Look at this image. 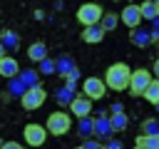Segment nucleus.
Masks as SVG:
<instances>
[{
    "mask_svg": "<svg viewBox=\"0 0 159 149\" xmlns=\"http://www.w3.org/2000/svg\"><path fill=\"white\" fill-rule=\"evenodd\" d=\"M132 72H134V70H129L124 62H114V65L107 70V74H104V82H107V87H109V89H117V92H122V89H129Z\"/></svg>",
    "mask_w": 159,
    "mask_h": 149,
    "instance_id": "f257e3e1",
    "label": "nucleus"
},
{
    "mask_svg": "<svg viewBox=\"0 0 159 149\" xmlns=\"http://www.w3.org/2000/svg\"><path fill=\"white\" fill-rule=\"evenodd\" d=\"M27 57H30L32 62H37V65L45 62V60H47V45H45V42H32L30 50H27Z\"/></svg>",
    "mask_w": 159,
    "mask_h": 149,
    "instance_id": "6ab92c4d",
    "label": "nucleus"
},
{
    "mask_svg": "<svg viewBox=\"0 0 159 149\" xmlns=\"http://www.w3.org/2000/svg\"><path fill=\"white\" fill-rule=\"evenodd\" d=\"M20 79H22V84H25L27 89L40 87V72H37V70H22V72H20Z\"/></svg>",
    "mask_w": 159,
    "mask_h": 149,
    "instance_id": "aec40b11",
    "label": "nucleus"
},
{
    "mask_svg": "<svg viewBox=\"0 0 159 149\" xmlns=\"http://www.w3.org/2000/svg\"><path fill=\"white\" fill-rule=\"evenodd\" d=\"M20 72H22V70H20V65H17L15 57H10V55H2V57H0V74H2V77L15 79Z\"/></svg>",
    "mask_w": 159,
    "mask_h": 149,
    "instance_id": "9d476101",
    "label": "nucleus"
},
{
    "mask_svg": "<svg viewBox=\"0 0 159 149\" xmlns=\"http://www.w3.org/2000/svg\"><path fill=\"white\" fill-rule=\"evenodd\" d=\"M144 97H147V99H149V102H152L154 107L159 104V82H157V79L152 82V87L147 89V94H144Z\"/></svg>",
    "mask_w": 159,
    "mask_h": 149,
    "instance_id": "bb28decb",
    "label": "nucleus"
},
{
    "mask_svg": "<svg viewBox=\"0 0 159 149\" xmlns=\"http://www.w3.org/2000/svg\"><path fill=\"white\" fill-rule=\"evenodd\" d=\"M70 109H72V114H75L77 119H84V117H89V112H92V99L84 97V94H77V99L70 104Z\"/></svg>",
    "mask_w": 159,
    "mask_h": 149,
    "instance_id": "f8f14e48",
    "label": "nucleus"
},
{
    "mask_svg": "<svg viewBox=\"0 0 159 149\" xmlns=\"http://www.w3.org/2000/svg\"><path fill=\"white\" fill-rule=\"evenodd\" d=\"M82 149H104V147H102L99 139H87V142L82 144Z\"/></svg>",
    "mask_w": 159,
    "mask_h": 149,
    "instance_id": "cd10ccee",
    "label": "nucleus"
},
{
    "mask_svg": "<svg viewBox=\"0 0 159 149\" xmlns=\"http://www.w3.org/2000/svg\"><path fill=\"white\" fill-rule=\"evenodd\" d=\"M104 30H102V25H92V27H84L82 30V40L84 42H89V45H97V42H102L104 40Z\"/></svg>",
    "mask_w": 159,
    "mask_h": 149,
    "instance_id": "f3484780",
    "label": "nucleus"
},
{
    "mask_svg": "<svg viewBox=\"0 0 159 149\" xmlns=\"http://www.w3.org/2000/svg\"><path fill=\"white\" fill-rule=\"evenodd\" d=\"M117 112H124V104H122V102H114V104L109 107V114H117Z\"/></svg>",
    "mask_w": 159,
    "mask_h": 149,
    "instance_id": "c85d7f7f",
    "label": "nucleus"
},
{
    "mask_svg": "<svg viewBox=\"0 0 159 149\" xmlns=\"http://www.w3.org/2000/svg\"><path fill=\"white\" fill-rule=\"evenodd\" d=\"M129 40H132V45H137V47H149V45L154 42V35H152V30L137 27V30H129Z\"/></svg>",
    "mask_w": 159,
    "mask_h": 149,
    "instance_id": "ddd939ff",
    "label": "nucleus"
},
{
    "mask_svg": "<svg viewBox=\"0 0 159 149\" xmlns=\"http://www.w3.org/2000/svg\"><path fill=\"white\" fill-rule=\"evenodd\" d=\"M154 74H157V82H159V57H157V62H154Z\"/></svg>",
    "mask_w": 159,
    "mask_h": 149,
    "instance_id": "473e14b6",
    "label": "nucleus"
},
{
    "mask_svg": "<svg viewBox=\"0 0 159 149\" xmlns=\"http://www.w3.org/2000/svg\"><path fill=\"white\" fill-rule=\"evenodd\" d=\"M25 94H27V87L22 84L20 74H17L15 79H7V92H5V97H17V99H22Z\"/></svg>",
    "mask_w": 159,
    "mask_h": 149,
    "instance_id": "a211bd4d",
    "label": "nucleus"
},
{
    "mask_svg": "<svg viewBox=\"0 0 159 149\" xmlns=\"http://www.w3.org/2000/svg\"><path fill=\"white\" fill-rule=\"evenodd\" d=\"M142 134L147 137H159V117H147L142 122Z\"/></svg>",
    "mask_w": 159,
    "mask_h": 149,
    "instance_id": "4be33fe9",
    "label": "nucleus"
},
{
    "mask_svg": "<svg viewBox=\"0 0 159 149\" xmlns=\"http://www.w3.org/2000/svg\"><path fill=\"white\" fill-rule=\"evenodd\" d=\"M55 62H57V74H62L65 79H67L70 74H75V72L80 70L72 55H60V57H55Z\"/></svg>",
    "mask_w": 159,
    "mask_h": 149,
    "instance_id": "9b49d317",
    "label": "nucleus"
},
{
    "mask_svg": "<svg viewBox=\"0 0 159 149\" xmlns=\"http://www.w3.org/2000/svg\"><path fill=\"white\" fill-rule=\"evenodd\" d=\"M102 17H104V10H102V5H97V2H84V5L77 7V22H82L84 27L99 25Z\"/></svg>",
    "mask_w": 159,
    "mask_h": 149,
    "instance_id": "f03ea898",
    "label": "nucleus"
},
{
    "mask_svg": "<svg viewBox=\"0 0 159 149\" xmlns=\"http://www.w3.org/2000/svg\"><path fill=\"white\" fill-rule=\"evenodd\" d=\"M152 74H149V70H134L132 72V82H129V94L132 97H144L147 94V89L152 87Z\"/></svg>",
    "mask_w": 159,
    "mask_h": 149,
    "instance_id": "20e7f679",
    "label": "nucleus"
},
{
    "mask_svg": "<svg viewBox=\"0 0 159 149\" xmlns=\"http://www.w3.org/2000/svg\"><path fill=\"white\" fill-rule=\"evenodd\" d=\"M107 82L104 79H99V77H87L84 82H82V92H84V97H89V99H102L104 94H107Z\"/></svg>",
    "mask_w": 159,
    "mask_h": 149,
    "instance_id": "0eeeda50",
    "label": "nucleus"
},
{
    "mask_svg": "<svg viewBox=\"0 0 159 149\" xmlns=\"http://www.w3.org/2000/svg\"><path fill=\"white\" fill-rule=\"evenodd\" d=\"M139 7H142V17H144V20H152V22H154V20L159 17V5H157L154 0H147V2H142Z\"/></svg>",
    "mask_w": 159,
    "mask_h": 149,
    "instance_id": "412c9836",
    "label": "nucleus"
},
{
    "mask_svg": "<svg viewBox=\"0 0 159 149\" xmlns=\"http://www.w3.org/2000/svg\"><path fill=\"white\" fill-rule=\"evenodd\" d=\"M149 30H152V35H154V40H159V17H157V20L152 22V27H149Z\"/></svg>",
    "mask_w": 159,
    "mask_h": 149,
    "instance_id": "c756f323",
    "label": "nucleus"
},
{
    "mask_svg": "<svg viewBox=\"0 0 159 149\" xmlns=\"http://www.w3.org/2000/svg\"><path fill=\"white\" fill-rule=\"evenodd\" d=\"M134 149H159V137H147V134H139V137H137Z\"/></svg>",
    "mask_w": 159,
    "mask_h": 149,
    "instance_id": "5701e85b",
    "label": "nucleus"
},
{
    "mask_svg": "<svg viewBox=\"0 0 159 149\" xmlns=\"http://www.w3.org/2000/svg\"><path fill=\"white\" fill-rule=\"evenodd\" d=\"M94 117H84V119H77V134L87 142V139H94Z\"/></svg>",
    "mask_w": 159,
    "mask_h": 149,
    "instance_id": "dca6fc26",
    "label": "nucleus"
},
{
    "mask_svg": "<svg viewBox=\"0 0 159 149\" xmlns=\"http://www.w3.org/2000/svg\"><path fill=\"white\" fill-rule=\"evenodd\" d=\"M2 149H22V147H20L17 142H5V144H2Z\"/></svg>",
    "mask_w": 159,
    "mask_h": 149,
    "instance_id": "2f4dec72",
    "label": "nucleus"
},
{
    "mask_svg": "<svg viewBox=\"0 0 159 149\" xmlns=\"http://www.w3.org/2000/svg\"><path fill=\"white\" fill-rule=\"evenodd\" d=\"M75 149H82V147H75Z\"/></svg>",
    "mask_w": 159,
    "mask_h": 149,
    "instance_id": "f704fd0d",
    "label": "nucleus"
},
{
    "mask_svg": "<svg viewBox=\"0 0 159 149\" xmlns=\"http://www.w3.org/2000/svg\"><path fill=\"white\" fill-rule=\"evenodd\" d=\"M45 99H47V92H45V87L40 84V87L27 89V94L20 99V104H22V109L35 112V109H40V107H42V102H45Z\"/></svg>",
    "mask_w": 159,
    "mask_h": 149,
    "instance_id": "423d86ee",
    "label": "nucleus"
},
{
    "mask_svg": "<svg viewBox=\"0 0 159 149\" xmlns=\"http://www.w3.org/2000/svg\"><path fill=\"white\" fill-rule=\"evenodd\" d=\"M119 20H122V17H117V12H104V17H102V22H99V25H102V30H104V32H109V30H114V27H117V22H119Z\"/></svg>",
    "mask_w": 159,
    "mask_h": 149,
    "instance_id": "b1692460",
    "label": "nucleus"
},
{
    "mask_svg": "<svg viewBox=\"0 0 159 149\" xmlns=\"http://www.w3.org/2000/svg\"><path fill=\"white\" fill-rule=\"evenodd\" d=\"M109 119H112V127H114V132H122V129H127V114L124 112H117V114H109Z\"/></svg>",
    "mask_w": 159,
    "mask_h": 149,
    "instance_id": "393cba45",
    "label": "nucleus"
},
{
    "mask_svg": "<svg viewBox=\"0 0 159 149\" xmlns=\"http://www.w3.org/2000/svg\"><path fill=\"white\" fill-rule=\"evenodd\" d=\"M47 132L50 134H55V137H62V134H67L70 129H72V119H70V114L67 112H52L50 117H47Z\"/></svg>",
    "mask_w": 159,
    "mask_h": 149,
    "instance_id": "7ed1b4c3",
    "label": "nucleus"
},
{
    "mask_svg": "<svg viewBox=\"0 0 159 149\" xmlns=\"http://www.w3.org/2000/svg\"><path fill=\"white\" fill-rule=\"evenodd\" d=\"M104 149H122V142H119V139H112V142H107Z\"/></svg>",
    "mask_w": 159,
    "mask_h": 149,
    "instance_id": "7c9ffc66",
    "label": "nucleus"
},
{
    "mask_svg": "<svg viewBox=\"0 0 159 149\" xmlns=\"http://www.w3.org/2000/svg\"><path fill=\"white\" fill-rule=\"evenodd\" d=\"M37 72H40V74H55V72H57V62H55L52 57H47L45 62L37 65Z\"/></svg>",
    "mask_w": 159,
    "mask_h": 149,
    "instance_id": "a878e982",
    "label": "nucleus"
},
{
    "mask_svg": "<svg viewBox=\"0 0 159 149\" xmlns=\"http://www.w3.org/2000/svg\"><path fill=\"white\" fill-rule=\"evenodd\" d=\"M157 112H159V104H157Z\"/></svg>",
    "mask_w": 159,
    "mask_h": 149,
    "instance_id": "72a5a7b5",
    "label": "nucleus"
},
{
    "mask_svg": "<svg viewBox=\"0 0 159 149\" xmlns=\"http://www.w3.org/2000/svg\"><path fill=\"white\" fill-rule=\"evenodd\" d=\"M22 134H25V142H27V147H42L45 144V139H47V127H42V124H37V122H30L25 129H22Z\"/></svg>",
    "mask_w": 159,
    "mask_h": 149,
    "instance_id": "39448f33",
    "label": "nucleus"
},
{
    "mask_svg": "<svg viewBox=\"0 0 159 149\" xmlns=\"http://www.w3.org/2000/svg\"><path fill=\"white\" fill-rule=\"evenodd\" d=\"M119 17H122V22H124L129 30L142 27V20H144V17H142V7H139V5H127V7L122 10V15H119Z\"/></svg>",
    "mask_w": 159,
    "mask_h": 149,
    "instance_id": "6e6552de",
    "label": "nucleus"
},
{
    "mask_svg": "<svg viewBox=\"0 0 159 149\" xmlns=\"http://www.w3.org/2000/svg\"><path fill=\"white\" fill-rule=\"evenodd\" d=\"M55 99H57V104H60V107H70V104L77 99V89H70L67 84H62V87H57Z\"/></svg>",
    "mask_w": 159,
    "mask_h": 149,
    "instance_id": "2eb2a0df",
    "label": "nucleus"
},
{
    "mask_svg": "<svg viewBox=\"0 0 159 149\" xmlns=\"http://www.w3.org/2000/svg\"><path fill=\"white\" fill-rule=\"evenodd\" d=\"M97 119V117H94ZM112 134H114V127H112V119L109 117H99L97 122H94V139H107V142H112Z\"/></svg>",
    "mask_w": 159,
    "mask_h": 149,
    "instance_id": "1a4fd4ad",
    "label": "nucleus"
},
{
    "mask_svg": "<svg viewBox=\"0 0 159 149\" xmlns=\"http://www.w3.org/2000/svg\"><path fill=\"white\" fill-rule=\"evenodd\" d=\"M157 5H159V2H157Z\"/></svg>",
    "mask_w": 159,
    "mask_h": 149,
    "instance_id": "c9c22d12",
    "label": "nucleus"
},
{
    "mask_svg": "<svg viewBox=\"0 0 159 149\" xmlns=\"http://www.w3.org/2000/svg\"><path fill=\"white\" fill-rule=\"evenodd\" d=\"M0 47H2V55H10L12 50L20 47V35L12 32V30H2V35H0Z\"/></svg>",
    "mask_w": 159,
    "mask_h": 149,
    "instance_id": "4468645a",
    "label": "nucleus"
}]
</instances>
